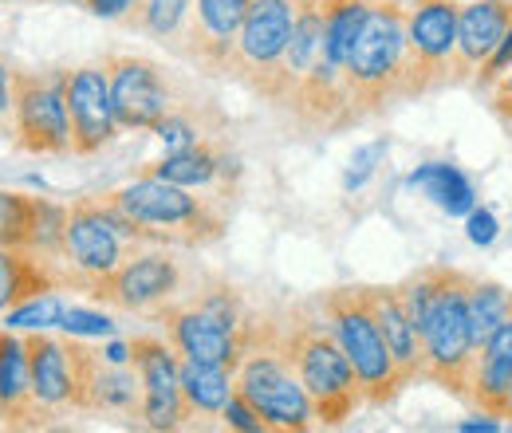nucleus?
<instances>
[{
  "instance_id": "obj_9",
  "label": "nucleus",
  "mask_w": 512,
  "mask_h": 433,
  "mask_svg": "<svg viewBox=\"0 0 512 433\" xmlns=\"http://www.w3.org/2000/svg\"><path fill=\"white\" fill-rule=\"evenodd\" d=\"M457 0L406 4V103L449 87L457 48Z\"/></svg>"
},
{
  "instance_id": "obj_20",
  "label": "nucleus",
  "mask_w": 512,
  "mask_h": 433,
  "mask_svg": "<svg viewBox=\"0 0 512 433\" xmlns=\"http://www.w3.org/2000/svg\"><path fill=\"white\" fill-rule=\"evenodd\" d=\"M142 174L186 189H209L217 186V182H225L229 174H241V166H237V158L225 146H217L213 138H201V142H193L186 150H166V158L146 162Z\"/></svg>"
},
{
  "instance_id": "obj_13",
  "label": "nucleus",
  "mask_w": 512,
  "mask_h": 433,
  "mask_svg": "<svg viewBox=\"0 0 512 433\" xmlns=\"http://www.w3.org/2000/svg\"><path fill=\"white\" fill-rule=\"evenodd\" d=\"M130 367L142 382V426L146 430H182L190 422V406L182 394V371H178V351L170 339L138 335L130 339Z\"/></svg>"
},
{
  "instance_id": "obj_38",
  "label": "nucleus",
  "mask_w": 512,
  "mask_h": 433,
  "mask_svg": "<svg viewBox=\"0 0 512 433\" xmlns=\"http://www.w3.org/2000/svg\"><path fill=\"white\" fill-rule=\"evenodd\" d=\"M465 233H469V241H473V245H493V241H497V217H493V213H489V209H473V213H469V229H465Z\"/></svg>"
},
{
  "instance_id": "obj_31",
  "label": "nucleus",
  "mask_w": 512,
  "mask_h": 433,
  "mask_svg": "<svg viewBox=\"0 0 512 433\" xmlns=\"http://www.w3.org/2000/svg\"><path fill=\"white\" fill-rule=\"evenodd\" d=\"M67 304L56 296V292H44V296H32L24 300L20 308L4 311V327H20V331H44V327H60Z\"/></svg>"
},
{
  "instance_id": "obj_42",
  "label": "nucleus",
  "mask_w": 512,
  "mask_h": 433,
  "mask_svg": "<svg viewBox=\"0 0 512 433\" xmlns=\"http://www.w3.org/2000/svg\"><path fill=\"white\" fill-rule=\"evenodd\" d=\"M505 130H509V138H512V126H505Z\"/></svg>"
},
{
  "instance_id": "obj_34",
  "label": "nucleus",
  "mask_w": 512,
  "mask_h": 433,
  "mask_svg": "<svg viewBox=\"0 0 512 433\" xmlns=\"http://www.w3.org/2000/svg\"><path fill=\"white\" fill-rule=\"evenodd\" d=\"M505 71H512V24H509V32L501 36L497 52H493L489 60L481 63V71L473 75V87H477V91L485 95V91H489V87H493V83H497V79H501Z\"/></svg>"
},
{
  "instance_id": "obj_2",
  "label": "nucleus",
  "mask_w": 512,
  "mask_h": 433,
  "mask_svg": "<svg viewBox=\"0 0 512 433\" xmlns=\"http://www.w3.org/2000/svg\"><path fill=\"white\" fill-rule=\"evenodd\" d=\"M138 233L142 245H178V248H209L229 229L225 213L197 197V189L174 186L162 178L138 174V182L103 193Z\"/></svg>"
},
{
  "instance_id": "obj_14",
  "label": "nucleus",
  "mask_w": 512,
  "mask_h": 433,
  "mask_svg": "<svg viewBox=\"0 0 512 433\" xmlns=\"http://www.w3.org/2000/svg\"><path fill=\"white\" fill-rule=\"evenodd\" d=\"M292 0H253L249 4V16L241 24V36H237V48H233V60L225 67V75L260 87L276 63L284 60L288 52V40H292Z\"/></svg>"
},
{
  "instance_id": "obj_8",
  "label": "nucleus",
  "mask_w": 512,
  "mask_h": 433,
  "mask_svg": "<svg viewBox=\"0 0 512 433\" xmlns=\"http://www.w3.org/2000/svg\"><path fill=\"white\" fill-rule=\"evenodd\" d=\"M142 252V241L127 217L107 197H79L67 209L64 237V280L67 288L83 292L91 280L111 276L130 256Z\"/></svg>"
},
{
  "instance_id": "obj_25",
  "label": "nucleus",
  "mask_w": 512,
  "mask_h": 433,
  "mask_svg": "<svg viewBox=\"0 0 512 433\" xmlns=\"http://www.w3.org/2000/svg\"><path fill=\"white\" fill-rule=\"evenodd\" d=\"M178 371H182V394H186V406L197 418H221L225 402L233 398L237 390V371L233 367H221V363H193L178 355Z\"/></svg>"
},
{
  "instance_id": "obj_36",
  "label": "nucleus",
  "mask_w": 512,
  "mask_h": 433,
  "mask_svg": "<svg viewBox=\"0 0 512 433\" xmlns=\"http://www.w3.org/2000/svg\"><path fill=\"white\" fill-rule=\"evenodd\" d=\"M485 99H489V111L501 119V126H512V71H505V75L485 91Z\"/></svg>"
},
{
  "instance_id": "obj_7",
  "label": "nucleus",
  "mask_w": 512,
  "mask_h": 433,
  "mask_svg": "<svg viewBox=\"0 0 512 433\" xmlns=\"http://www.w3.org/2000/svg\"><path fill=\"white\" fill-rule=\"evenodd\" d=\"M320 311L327 327L335 331L339 347L347 351L351 367H355L363 402L367 406H390L410 386V378L394 363L383 331L375 323V311L367 304V292L363 288H331L320 296Z\"/></svg>"
},
{
  "instance_id": "obj_26",
  "label": "nucleus",
  "mask_w": 512,
  "mask_h": 433,
  "mask_svg": "<svg viewBox=\"0 0 512 433\" xmlns=\"http://www.w3.org/2000/svg\"><path fill=\"white\" fill-rule=\"evenodd\" d=\"M410 186L422 189L449 217H469L477 209V189H473V182L457 166H449V162H426V166H418L410 174Z\"/></svg>"
},
{
  "instance_id": "obj_10",
  "label": "nucleus",
  "mask_w": 512,
  "mask_h": 433,
  "mask_svg": "<svg viewBox=\"0 0 512 433\" xmlns=\"http://www.w3.org/2000/svg\"><path fill=\"white\" fill-rule=\"evenodd\" d=\"M16 146L28 154H71L67 71H12Z\"/></svg>"
},
{
  "instance_id": "obj_33",
  "label": "nucleus",
  "mask_w": 512,
  "mask_h": 433,
  "mask_svg": "<svg viewBox=\"0 0 512 433\" xmlns=\"http://www.w3.org/2000/svg\"><path fill=\"white\" fill-rule=\"evenodd\" d=\"M67 335H91V339H111L115 335V323L99 311H83V308H67L64 319H60Z\"/></svg>"
},
{
  "instance_id": "obj_39",
  "label": "nucleus",
  "mask_w": 512,
  "mask_h": 433,
  "mask_svg": "<svg viewBox=\"0 0 512 433\" xmlns=\"http://www.w3.org/2000/svg\"><path fill=\"white\" fill-rule=\"evenodd\" d=\"M79 8H87L91 16H103V20H123L138 0H75Z\"/></svg>"
},
{
  "instance_id": "obj_35",
  "label": "nucleus",
  "mask_w": 512,
  "mask_h": 433,
  "mask_svg": "<svg viewBox=\"0 0 512 433\" xmlns=\"http://www.w3.org/2000/svg\"><path fill=\"white\" fill-rule=\"evenodd\" d=\"M221 422L229 426V430H245V433H264V418L253 410V402L249 398H241L237 390H233V398L225 402V410H221Z\"/></svg>"
},
{
  "instance_id": "obj_1",
  "label": "nucleus",
  "mask_w": 512,
  "mask_h": 433,
  "mask_svg": "<svg viewBox=\"0 0 512 433\" xmlns=\"http://www.w3.org/2000/svg\"><path fill=\"white\" fill-rule=\"evenodd\" d=\"M469 280L473 276L461 268L430 264L398 284V296L418 331L422 382L446 390L461 402H469L473 394V371L481 355L473 327H469V308H465Z\"/></svg>"
},
{
  "instance_id": "obj_30",
  "label": "nucleus",
  "mask_w": 512,
  "mask_h": 433,
  "mask_svg": "<svg viewBox=\"0 0 512 433\" xmlns=\"http://www.w3.org/2000/svg\"><path fill=\"white\" fill-rule=\"evenodd\" d=\"M40 197L0 189V248H32Z\"/></svg>"
},
{
  "instance_id": "obj_15",
  "label": "nucleus",
  "mask_w": 512,
  "mask_h": 433,
  "mask_svg": "<svg viewBox=\"0 0 512 433\" xmlns=\"http://www.w3.org/2000/svg\"><path fill=\"white\" fill-rule=\"evenodd\" d=\"M107 83H111V103L123 130H154L174 111V91L162 75V67L138 56H111Z\"/></svg>"
},
{
  "instance_id": "obj_6",
  "label": "nucleus",
  "mask_w": 512,
  "mask_h": 433,
  "mask_svg": "<svg viewBox=\"0 0 512 433\" xmlns=\"http://www.w3.org/2000/svg\"><path fill=\"white\" fill-rule=\"evenodd\" d=\"M280 343H284V355L296 378L304 382L312 398L316 426H343L359 410L363 390L335 331L308 315H288L280 319Z\"/></svg>"
},
{
  "instance_id": "obj_27",
  "label": "nucleus",
  "mask_w": 512,
  "mask_h": 433,
  "mask_svg": "<svg viewBox=\"0 0 512 433\" xmlns=\"http://www.w3.org/2000/svg\"><path fill=\"white\" fill-rule=\"evenodd\" d=\"M375 0H323V48L320 56L335 67H347L355 36Z\"/></svg>"
},
{
  "instance_id": "obj_24",
  "label": "nucleus",
  "mask_w": 512,
  "mask_h": 433,
  "mask_svg": "<svg viewBox=\"0 0 512 433\" xmlns=\"http://www.w3.org/2000/svg\"><path fill=\"white\" fill-rule=\"evenodd\" d=\"M367 292V304L375 311V323L383 331L386 347L394 355V363L402 367V374L414 382H422V351H418V331H414V319L398 296V284L394 288H363Z\"/></svg>"
},
{
  "instance_id": "obj_11",
  "label": "nucleus",
  "mask_w": 512,
  "mask_h": 433,
  "mask_svg": "<svg viewBox=\"0 0 512 433\" xmlns=\"http://www.w3.org/2000/svg\"><path fill=\"white\" fill-rule=\"evenodd\" d=\"M71 359V410L75 414H138L142 410V382L130 363H111L103 351L67 339Z\"/></svg>"
},
{
  "instance_id": "obj_22",
  "label": "nucleus",
  "mask_w": 512,
  "mask_h": 433,
  "mask_svg": "<svg viewBox=\"0 0 512 433\" xmlns=\"http://www.w3.org/2000/svg\"><path fill=\"white\" fill-rule=\"evenodd\" d=\"M64 288V260H48L32 248H0V315L32 296Z\"/></svg>"
},
{
  "instance_id": "obj_4",
  "label": "nucleus",
  "mask_w": 512,
  "mask_h": 433,
  "mask_svg": "<svg viewBox=\"0 0 512 433\" xmlns=\"http://www.w3.org/2000/svg\"><path fill=\"white\" fill-rule=\"evenodd\" d=\"M150 319L158 327H166L170 347L193 359V363H221L233 367L245 359V335H249V311L237 288L229 284H209L205 292H197L182 304H162L150 311Z\"/></svg>"
},
{
  "instance_id": "obj_40",
  "label": "nucleus",
  "mask_w": 512,
  "mask_h": 433,
  "mask_svg": "<svg viewBox=\"0 0 512 433\" xmlns=\"http://www.w3.org/2000/svg\"><path fill=\"white\" fill-rule=\"evenodd\" d=\"M12 111V71L0 63V115Z\"/></svg>"
},
{
  "instance_id": "obj_28",
  "label": "nucleus",
  "mask_w": 512,
  "mask_h": 433,
  "mask_svg": "<svg viewBox=\"0 0 512 433\" xmlns=\"http://www.w3.org/2000/svg\"><path fill=\"white\" fill-rule=\"evenodd\" d=\"M193 0H138L123 16V24L154 36L158 44H174L190 24Z\"/></svg>"
},
{
  "instance_id": "obj_32",
  "label": "nucleus",
  "mask_w": 512,
  "mask_h": 433,
  "mask_svg": "<svg viewBox=\"0 0 512 433\" xmlns=\"http://www.w3.org/2000/svg\"><path fill=\"white\" fill-rule=\"evenodd\" d=\"M154 134L162 138V146L166 150H186V146H193V142H201L205 134H201V126L193 123V115H186V111H170L162 123L154 126Z\"/></svg>"
},
{
  "instance_id": "obj_37",
  "label": "nucleus",
  "mask_w": 512,
  "mask_h": 433,
  "mask_svg": "<svg viewBox=\"0 0 512 433\" xmlns=\"http://www.w3.org/2000/svg\"><path fill=\"white\" fill-rule=\"evenodd\" d=\"M386 150V142H375V146H367V150H359L355 158H351V170H347V189L363 186V178L375 170V162H379V154Z\"/></svg>"
},
{
  "instance_id": "obj_3",
  "label": "nucleus",
  "mask_w": 512,
  "mask_h": 433,
  "mask_svg": "<svg viewBox=\"0 0 512 433\" xmlns=\"http://www.w3.org/2000/svg\"><path fill=\"white\" fill-rule=\"evenodd\" d=\"M355 123L386 115V107L406 103V4L375 0L355 48L343 67Z\"/></svg>"
},
{
  "instance_id": "obj_5",
  "label": "nucleus",
  "mask_w": 512,
  "mask_h": 433,
  "mask_svg": "<svg viewBox=\"0 0 512 433\" xmlns=\"http://www.w3.org/2000/svg\"><path fill=\"white\" fill-rule=\"evenodd\" d=\"M237 394L253 402L268 430L304 433L316 426L312 398L284 355L280 319H249L245 359L237 363Z\"/></svg>"
},
{
  "instance_id": "obj_21",
  "label": "nucleus",
  "mask_w": 512,
  "mask_h": 433,
  "mask_svg": "<svg viewBox=\"0 0 512 433\" xmlns=\"http://www.w3.org/2000/svg\"><path fill=\"white\" fill-rule=\"evenodd\" d=\"M509 394H512V311L505 315V323L481 343L469 406H477L489 418H509Z\"/></svg>"
},
{
  "instance_id": "obj_17",
  "label": "nucleus",
  "mask_w": 512,
  "mask_h": 433,
  "mask_svg": "<svg viewBox=\"0 0 512 433\" xmlns=\"http://www.w3.org/2000/svg\"><path fill=\"white\" fill-rule=\"evenodd\" d=\"M249 4L253 0H193L190 24L174 40V48L201 71L225 75L233 48H237V36H241V24L249 16Z\"/></svg>"
},
{
  "instance_id": "obj_29",
  "label": "nucleus",
  "mask_w": 512,
  "mask_h": 433,
  "mask_svg": "<svg viewBox=\"0 0 512 433\" xmlns=\"http://www.w3.org/2000/svg\"><path fill=\"white\" fill-rule=\"evenodd\" d=\"M465 308H469V327H473V339L477 347L505 323V315L512 311V292L493 284V280H469V292H465Z\"/></svg>"
},
{
  "instance_id": "obj_16",
  "label": "nucleus",
  "mask_w": 512,
  "mask_h": 433,
  "mask_svg": "<svg viewBox=\"0 0 512 433\" xmlns=\"http://www.w3.org/2000/svg\"><path fill=\"white\" fill-rule=\"evenodd\" d=\"M67 123H71V154L91 158L119 138V115L111 103L107 67H75L67 71Z\"/></svg>"
},
{
  "instance_id": "obj_18",
  "label": "nucleus",
  "mask_w": 512,
  "mask_h": 433,
  "mask_svg": "<svg viewBox=\"0 0 512 433\" xmlns=\"http://www.w3.org/2000/svg\"><path fill=\"white\" fill-rule=\"evenodd\" d=\"M512 24V0H469L457 12V48H453V75L449 87L473 83L481 63L489 60Z\"/></svg>"
},
{
  "instance_id": "obj_41",
  "label": "nucleus",
  "mask_w": 512,
  "mask_h": 433,
  "mask_svg": "<svg viewBox=\"0 0 512 433\" xmlns=\"http://www.w3.org/2000/svg\"><path fill=\"white\" fill-rule=\"evenodd\" d=\"M509 418H512V394H509Z\"/></svg>"
},
{
  "instance_id": "obj_12",
  "label": "nucleus",
  "mask_w": 512,
  "mask_h": 433,
  "mask_svg": "<svg viewBox=\"0 0 512 433\" xmlns=\"http://www.w3.org/2000/svg\"><path fill=\"white\" fill-rule=\"evenodd\" d=\"M186 284V272L182 264L154 248V252H138L130 256L123 268H115L111 276H99L83 288V296H91L95 304H107V308L119 311H154L162 304H170Z\"/></svg>"
},
{
  "instance_id": "obj_23",
  "label": "nucleus",
  "mask_w": 512,
  "mask_h": 433,
  "mask_svg": "<svg viewBox=\"0 0 512 433\" xmlns=\"http://www.w3.org/2000/svg\"><path fill=\"white\" fill-rule=\"evenodd\" d=\"M24 351H28V371H32V390L36 398L60 414L71 410V359H67V339L44 335V331H28L24 335Z\"/></svg>"
},
{
  "instance_id": "obj_19",
  "label": "nucleus",
  "mask_w": 512,
  "mask_h": 433,
  "mask_svg": "<svg viewBox=\"0 0 512 433\" xmlns=\"http://www.w3.org/2000/svg\"><path fill=\"white\" fill-rule=\"evenodd\" d=\"M56 414L36 398L24 335H12V327H0V426L4 430H40Z\"/></svg>"
}]
</instances>
